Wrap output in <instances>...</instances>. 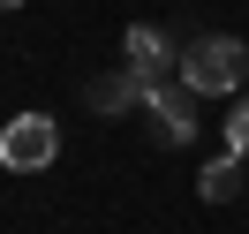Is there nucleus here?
I'll list each match as a JSON object with an SVG mask.
<instances>
[{
	"label": "nucleus",
	"instance_id": "obj_3",
	"mask_svg": "<svg viewBox=\"0 0 249 234\" xmlns=\"http://www.w3.org/2000/svg\"><path fill=\"white\" fill-rule=\"evenodd\" d=\"M143 121H151V136L159 144H189L196 136V91H189V83H159V91H143Z\"/></svg>",
	"mask_w": 249,
	"mask_h": 234
},
{
	"label": "nucleus",
	"instance_id": "obj_6",
	"mask_svg": "<svg viewBox=\"0 0 249 234\" xmlns=\"http://www.w3.org/2000/svg\"><path fill=\"white\" fill-rule=\"evenodd\" d=\"M91 106L98 113H128V106H143V83L128 76V68H121V76H98L91 83Z\"/></svg>",
	"mask_w": 249,
	"mask_h": 234
},
{
	"label": "nucleus",
	"instance_id": "obj_1",
	"mask_svg": "<svg viewBox=\"0 0 249 234\" xmlns=\"http://www.w3.org/2000/svg\"><path fill=\"white\" fill-rule=\"evenodd\" d=\"M242 76H249V46H242V38H227V31L196 38V46L181 53V83H189L196 98H227Z\"/></svg>",
	"mask_w": 249,
	"mask_h": 234
},
{
	"label": "nucleus",
	"instance_id": "obj_7",
	"mask_svg": "<svg viewBox=\"0 0 249 234\" xmlns=\"http://www.w3.org/2000/svg\"><path fill=\"white\" fill-rule=\"evenodd\" d=\"M227 151H242V159H249V98L227 113Z\"/></svg>",
	"mask_w": 249,
	"mask_h": 234
},
{
	"label": "nucleus",
	"instance_id": "obj_8",
	"mask_svg": "<svg viewBox=\"0 0 249 234\" xmlns=\"http://www.w3.org/2000/svg\"><path fill=\"white\" fill-rule=\"evenodd\" d=\"M8 8H23V0H0V16H8Z\"/></svg>",
	"mask_w": 249,
	"mask_h": 234
},
{
	"label": "nucleus",
	"instance_id": "obj_4",
	"mask_svg": "<svg viewBox=\"0 0 249 234\" xmlns=\"http://www.w3.org/2000/svg\"><path fill=\"white\" fill-rule=\"evenodd\" d=\"M121 53H128V76H136L143 91H159V83H166V68H174V46H166V31H151V23H136V31L121 38Z\"/></svg>",
	"mask_w": 249,
	"mask_h": 234
},
{
	"label": "nucleus",
	"instance_id": "obj_5",
	"mask_svg": "<svg viewBox=\"0 0 249 234\" xmlns=\"http://www.w3.org/2000/svg\"><path fill=\"white\" fill-rule=\"evenodd\" d=\"M234 189H249V174H242V151H219L212 166L196 174V197H204V204H227Z\"/></svg>",
	"mask_w": 249,
	"mask_h": 234
},
{
	"label": "nucleus",
	"instance_id": "obj_2",
	"mask_svg": "<svg viewBox=\"0 0 249 234\" xmlns=\"http://www.w3.org/2000/svg\"><path fill=\"white\" fill-rule=\"evenodd\" d=\"M53 151H61V128H53V113H16V121L0 128V166H16V174L53 166Z\"/></svg>",
	"mask_w": 249,
	"mask_h": 234
}]
</instances>
